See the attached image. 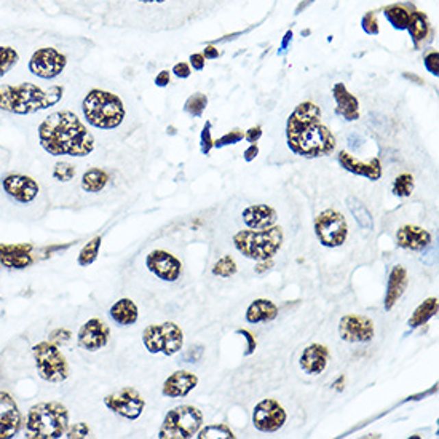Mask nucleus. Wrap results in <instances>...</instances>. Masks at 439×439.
Here are the masks:
<instances>
[{"instance_id":"nucleus-1","label":"nucleus","mask_w":439,"mask_h":439,"mask_svg":"<svg viewBox=\"0 0 439 439\" xmlns=\"http://www.w3.org/2000/svg\"><path fill=\"white\" fill-rule=\"evenodd\" d=\"M38 144L51 157H86L96 142L86 125L72 110H56L37 128Z\"/></svg>"},{"instance_id":"nucleus-2","label":"nucleus","mask_w":439,"mask_h":439,"mask_svg":"<svg viewBox=\"0 0 439 439\" xmlns=\"http://www.w3.org/2000/svg\"><path fill=\"white\" fill-rule=\"evenodd\" d=\"M288 147L305 158L326 157L336 151V136L321 123V109L312 101H303L289 115L286 123Z\"/></svg>"},{"instance_id":"nucleus-3","label":"nucleus","mask_w":439,"mask_h":439,"mask_svg":"<svg viewBox=\"0 0 439 439\" xmlns=\"http://www.w3.org/2000/svg\"><path fill=\"white\" fill-rule=\"evenodd\" d=\"M64 86L55 85L43 88L36 84L0 85V112L13 115H29L47 110L60 103Z\"/></svg>"},{"instance_id":"nucleus-4","label":"nucleus","mask_w":439,"mask_h":439,"mask_svg":"<svg viewBox=\"0 0 439 439\" xmlns=\"http://www.w3.org/2000/svg\"><path fill=\"white\" fill-rule=\"evenodd\" d=\"M81 110L90 127L104 129V131L118 128L127 115L120 96L101 88H93L86 93L81 103Z\"/></svg>"},{"instance_id":"nucleus-5","label":"nucleus","mask_w":439,"mask_h":439,"mask_svg":"<svg viewBox=\"0 0 439 439\" xmlns=\"http://www.w3.org/2000/svg\"><path fill=\"white\" fill-rule=\"evenodd\" d=\"M69 428V411L58 401L38 403L27 412L26 433L27 439H56L64 436Z\"/></svg>"},{"instance_id":"nucleus-6","label":"nucleus","mask_w":439,"mask_h":439,"mask_svg":"<svg viewBox=\"0 0 439 439\" xmlns=\"http://www.w3.org/2000/svg\"><path fill=\"white\" fill-rule=\"evenodd\" d=\"M284 241V231L279 225H272L268 229H248L236 231L231 238L235 249L244 258L253 260L272 259L281 249Z\"/></svg>"},{"instance_id":"nucleus-7","label":"nucleus","mask_w":439,"mask_h":439,"mask_svg":"<svg viewBox=\"0 0 439 439\" xmlns=\"http://www.w3.org/2000/svg\"><path fill=\"white\" fill-rule=\"evenodd\" d=\"M203 423V412L199 407L182 404L166 414L157 436L160 439H189L200 431Z\"/></svg>"},{"instance_id":"nucleus-8","label":"nucleus","mask_w":439,"mask_h":439,"mask_svg":"<svg viewBox=\"0 0 439 439\" xmlns=\"http://www.w3.org/2000/svg\"><path fill=\"white\" fill-rule=\"evenodd\" d=\"M38 377L50 384H62L69 377V364L53 342H40L32 349Z\"/></svg>"},{"instance_id":"nucleus-9","label":"nucleus","mask_w":439,"mask_h":439,"mask_svg":"<svg viewBox=\"0 0 439 439\" xmlns=\"http://www.w3.org/2000/svg\"><path fill=\"white\" fill-rule=\"evenodd\" d=\"M142 344L149 353L173 356L184 345V332L173 321L151 325L142 332Z\"/></svg>"},{"instance_id":"nucleus-10","label":"nucleus","mask_w":439,"mask_h":439,"mask_svg":"<svg viewBox=\"0 0 439 439\" xmlns=\"http://www.w3.org/2000/svg\"><path fill=\"white\" fill-rule=\"evenodd\" d=\"M315 235L325 248H340L349 238V224L340 211L327 208L315 218Z\"/></svg>"},{"instance_id":"nucleus-11","label":"nucleus","mask_w":439,"mask_h":439,"mask_svg":"<svg viewBox=\"0 0 439 439\" xmlns=\"http://www.w3.org/2000/svg\"><path fill=\"white\" fill-rule=\"evenodd\" d=\"M67 66V58L64 53L53 47L37 48L27 61V69L32 75L42 80L58 79Z\"/></svg>"},{"instance_id":"nucleus-12","label":"nucleus","mask_w":439,"mask_h":439,"mask_svg":"<svg viewBox=\"0 0 439 439\" xmlns=\"http://www.w3.org/2000/svg\"><path fill=\"white\" fill-rule=\"evenodd\" d=\"M104 404L110 412L127 418V421H136L142 416L146 401L141 393L133 387H125L117 393H110L104 397Z\"/></svg>"},{"instance_id":"nucleus-13","label":"nucleus","mask_w":439,"mask_h":439,"mask_svg":"<svg viewBox=\"0 0 439 439\" xmlns=\"http://www.w3.org/2000/svg\"><path fill=\"white\" fill-rule=\"evenodd\" d=\"M288 421V414L277 399L265 398L255 404L253 411V425L262 433H275L281 430Z\"/></svg>"},{"instance_id":"nucleus-14","label":"nucleus","mask_w":439,"mask_h":439,"mask_svg":"<svg viewBox=\"0 0 439 439\" xmlns=\"http://www.w3.org/2000/svg\"><path fill=\"white\" fill-rule=\"evenodd\" d=\"M339 336L349 344H369L375 337L374 321L368 316L344 315L339 321Z\"/></svg>"},{"instance_id":"nucleus-15","label":"nucleus","mask_w":439,"mask_h":439,"mask_svg":"<svg viewBox=\"0 0 439 439\" xmlns=\"http://www.w3.org/2000/svg\"><path fill=\"white\" fill-rule=\"evenodd\" d=\"M146 267L162 281L175 283L182 275V262L165 249H153L147 254Z\"/></svg>"},{"instance_id":"nucleus-16","label":"nucleus","mask_w":439,"mask_h":439,"mask_svg":"<svg viewBox=\"0 0 439 439\" xmlns=\"http://www.w3.org/2000/svg\"><path fill=\"white\" fill-rule=\"evenodd\" d=\"M2 189L10 200L19 205H29L36 201L38 192H40V187H38L36 179L26 175H18V173L3 177Z\"/></svg>"},{"instance_id":"nucleus-17","label":"nucleus","mask_w":439,"mask_h":439,"mask_svg":"<svg viewBox=\"0 0 439 439\" xmlns=\"http://www.w3.org/2000/svg\"><path fill=\"white\" fill-rule=\"evenodd\" d=\"M109 337V326L99 318H91L80 327L79 334H77V344L86 351H98L108 345Z\"/></svg>"},{"instance_id":"nucleus-18","label":"nucleus","mask_w":439,"mask_h":439,"mask_svg":"<svg viewBox=\"0 0 439 439\" xmlns=\"http://www.w3.org/2000/svg\"><path fill=\"white\" fill-rule=\"evenodd\" d=\"M21 428V412L12 394L0 392V439L14 438Z\"/></svg>"},{"instance_id":"nucleus-19","label":"nucleus","mask_w":439,"mask_h":439,"mask_svg":"<svg viewBox=\"0 0 439 439\" xmlns=\"http://www.w3.org/2000/svg\"><path fill=\"white\" fill-rule=\"evenodd\" d=\"M337 160H339V165L344 168L345 171H349L355 176L366 177V179L369 181H379L384 175L382 163H380L377 157L369 162H361L356 160L351 153L342 151L339 152V155H337Z\"/></svg>"},{"instance_id":"nucleus-20","label":"nucleus","mask_w":439,"mask_h":439,"mask_svg":"<svg viewBox=\"0 0 439 439\" xmlns=\"http://www.w3.org/2000/svg\"><path fill=\"white\" fill-rule=\"evenodd\" d=\"M199 385V377L190 371H176L165 380L162 394L166 398H186L194 392Z\"/></svg>"},{"instance_id":"nucleus-21","label":"nucleus","mask_w":439,"mask_h":439,"mask_svg":"<svg viewBox=\"0 0 439 439\" xmlns=\"http://www.w3.org/2000/svg\"><path fill=\"white\" fill-rule=\"evenodd\" d=\"M329 361V349L323 344H310L303 349L299 364L301 369L308 375H320L326 369Z\"/></svg>"},{"instance_id":"nucleus-22","label":"nucleus","mask_w":439,"mask_h":439,"mask_svg":"<svg viewBox=\"0 0 439 439\" xmlns=\"http://www.w3.org/2000/svg\"><path fill=\"white\" fill-rule=\"evenodd\" d=\"M241 219H243V224L248 227V229L260 230L277 225L278 213L275 211L273 206L259 203L244 208L243 213H241Z\"/></svg>"},{"instance_id":"nucleus-23","label":"nucleus","mask_w":439,"mask_h":439,"mask_svg":"<svg viewBox=\"0 0 439 439\" xmlns=\"http://www.w3.org/2000/svg\"><path fill=\"white\" fill-rule=\"evenodd\" d=\"M397 244L407 251H425L431 244V234L418 225H403L397 231Z\"/></svg>"},{"instance_id":"nucleus-24","label":"nucleus","mask_w":439,"mask_h":439,"mask_svg":"<svg viewBox=\"0 0 439 439\" xmlns=\"http://www.w3.org/2000/svg\"><path fill=\"white\" fill-rule=\"evenodd\" d=\"M407 270L404 265H394L392 272L388 275L387 291L384 297V307L387 312H392L393 307L397 305L399 299L403 297L404 291L407 288Z\"/></svg>"},{"instance_id":"nucleus-25","label":"nucleus","mask_w":439,"mask_h":439,"mask_svg":"<svg viewBox=\"0 0 439 439\" xmlns=\"http://www.w3.org/2000/svg\"><path fill=\"white\" fill-rule=\"evenodd\" d=\"M332 96L336 101V114L345 118L347 122H355L360 118V101L355 95L347 90L345 84H336L332 86Z\"/></svg>"},{"instance_id":"nucleus-26","label":"nucleus","mask_w":439,"mask_h":439,"mask_svg":"<svg viewBox=\"0 0 439 439\" xmlns=\"http://www.w3.org/2000/svg\"><path fill=\"white\" fill-rule=\"evenodd\" d=\"M32 244H0V264L7 268H26L34 262Z\"/></svg>"},{"instance_id":"nucleus-27","label":"nucleus","mask_w":439,"mask_h":439,"mask_svg":"<svg viewBox=\"0 0 439 439\" xmlns=\"http://www.w3.org/2000/svg\"><path fill=\"white\" fill-rule=\"evenodd\" d=\"M278 313V307L272 301H268V299H255V301L249 303L244 318L251 325H260V323L277 320Z\"/></svg>"},{"instance_id":"nucleus-28","label":"nucleus","mask_w":439,"mask_h":439,"mask_svg":"<svg viewBox=\"0 0 439 439\" xmlns=\"http://www.w3.org/2000/svg\"><path fill=\"white\" fill-rule=\"evenodd\" d=\"M109 313L110 316H112V320L120 326H131L139 318L138 305L128 297H123L115 302L114 305L110 307Z\"/></svg>"},{"instance_id":"nucleus-29","label":"nucleus","mask_w":439,"mask_h":439,"mask_svg":"<svg viewBox=\"0 0 439 439\" xmlns=\"http://www.w3.org/2000/svg\"><path fill=\"white\" fill-rule=\"evenodd\" d=\"M438 310H439V301L436 296L425 299V301H423L421 305L414 310L411 318H409V327H411V329H417V327L427 325L433 316L438 315Z\"/></svg>"},{"instance_id":"nucleus-30","label":"nucleus","mask_w":439,"mask_h":439,"mask_svg":"<svg viewBox=\"0 0 439 439\" xmlns=\"http://www.w3.org/2000/svg\"><path fill=\"white\" fill-rule=\"evenodd\" d=\"M109 179L110 177L108 171H104L103 168H90L81 176L80 186L88 194H99V192H103L108 187Z\"/></svg>"},{"instance_id":"nucleus-31","label":"nucleus","mask_w":439,"mask_h":439,"mask_svg":"<svg viewBox=\"0 0 439 439\" xmlns=\"http://www.w3.org/2000/svg\"><path fill=\"white\" fill-rule=\"evenodd\" d=\"M406 31H409V34H411L414 45L416 47L421 45V43L428 37V34H430V23H428L427 14L422 12H417V10L411 12Z\"/></svg>"},{"instance_id":"nucleus-32","label":"nucleus","mask_w":439,"mask_h":439,"mask_svg":"<svg viewBox=\"0 0 439 439\" xmlns=\"http://www.w3.org/2000/svg\"><path fill=\"white\" fill-rule=\"evenodd\" d=\"M345 205L351 213V216H353L356 224H358L361 229L368 230V231L374 229V218H373V214H371V211L368 210V206H366L363 201L356 199V197L350 195V197H347Z\"/></svg>"},{"instance_id":"nucleus-33","label":"nucleus","mask_w":439,"mask_h":439,"mask_svg":"<svg viewBox=\"0 0 439 439\" xmlns=\"http://www.w3.org/2000/svg\"><path fill=\"white\" fill-rule=\"evenodd\" d=\"M384 14L394 29H398V31H406L407 29L411 12H409L406 5H401V3L388 5V7L384 8Z\"/></svg>"},{"instance_id":"nucleus-34","label":"nucleus","mask_w":439,"mask_h":439,"mask_svg":"<svg viewBox=\"0 0 439 439\" xmlns=\"http://www.w3.org/2000/svg\"><path fill=\"white\" fill-rule=\"evenodd\" d=\"M19 62V51L12 45H0V79L10 74Z\"/></svg>"},{"instance_id":"nucleus-35","label":"nucleus","mask_w":439,"mask_h":439,"mask_svg":"<svg viewBox=\"0 0 439 439\" xmlns=\"http://www.w3.org/2000/svg\"><path fill=\"white\" fill-rule=\"evenodd\" d=\"M199 439H235L236 435L230 430V427L224 423H214V425L201 427L195 435Z\"/></svg>"},{"instance_id":"nucleus-36","label":"nucleus","mask_w":439,"mask_h":439,"mask_svg":"<svg viewBox=\"0 0 439 439\" xmlns=\"http://www.w3.org/2000/svg\"><path fill=\"white\" fill-rule=\"evenodd\" d=\"M101 244H103V238H101V236H95L93 240L88 241V243L81 248V251L79 253V258H77L80 267H88V265H91L96 259H98Z\"/></svg>"},{"instance_id":"nucleus-37","label":"nucleus","mask_w":439,"mask_h":439,"mask_svg":"<svg viewBox=\"0 0 439 439\" xmlns=\"http://www.w3.org/2000/svg\"><path fill=\"white\" fill-rule=\"evenodd\" d=\"M206 108H208V96L205 93H194L187 98L184 112L192 115V117H201Z\"/></svg>"},{"instance_id":"nucleus-38","label":"nucleus","mask_w":439,"mask_h":439,"mask_svg":"<svg viewBox=\"0 0 439 439\" xmlns=\"http://www.w3.org/2000/svg\"><path fill=\"white\" fill-rule=\"evenodd\" d=\"M414 177L409 173H403V175L397 176V179L393 181L392 192L393 195L399 197V199H406V197H411L414 192Z\"/></svg>"},{"instance_id":"nucleus-39","label":"nucleus","mask_w":439,"mask_h":439,"mask_svg":"<svg viewBox=\"0 0 439 439\" xmlns=\"http://www.w3.org/2000/svg\"><path fill=\"white\" fill-rule=\"evenodd\" d=\"M236 272H238V267L231 255H222L213 267V275L221 278H231Z\"/></svg>"},{"instance_id":"nucleus-40","label":"nucleus","mask_w":439,"mask_h":439,"mask_svg":"<svg viewBox=\"0 0 439 439\" xmlns=\"http://www.w3.org/2000/svg\"><path fill=\"white\" fill-rule=\"evenodd\" d=\"M75 166L69 162H58L51 171L53 179H56L58 182H71L75 177Z\"/></svg>"},{"instance_id":"nucleus-41","label":"nucleus","mask_w":439,"mask_h":439,"mask_svg":"<svg viewBox=\"0 0 439 439\" xmlns=\"http://www.w3.org/2000/svg\"><path fill=\"white\" fill-rule=\"evenodd\" d=\"M244 138V133L241 131V129H231L224 136H221L218 141H214V147L216 149H222L225 146H234V144H238L240 141H243Z\"/></svg>"},{"instance_id":"nucleus-42","label":"nucleus","mask_w":439,"mask_h":439,"mask_svg":"<svg viewBox=\"0 0 439 439\" xmlns=\"http://www.w3.org/2000/svg\"><path fill=\"white\" fill-rule=\"evenodd\" d=\"M66 438L69 439H81V438H90L91 436V430L88 427V423L85 422H77L74 425L67 428V431L64 433Z\"/></svg>"},{"instance_id":"nucleus-43","label":"nucleus","mask_w":439,"mask_h":439,"mask_svg":"<svg viewBox=\"0 0 439 439\" xmlns=\"http://www.w3.org/2000/svg\"><path fill=\"white\" fill-rule=\"evenodd\" d=\"M214 147V141L211 138V122H206L203 129L200 133V151L203 155H208L211 149Z\"/></svg>"},{"instance_id":"nucleus-44","label":"nucleus","mask_w":439,"mask_h":439,"mask_svg":"<svg viewBox=\"0 0 439 439\" xmlns=\"http://www.w3.org/2000/svg\"><path fill=\"white\" fill-rule=\"evenodd\" d=\"M361 27H363V31L368 34V36H377L379 21H377V16H375L374 12H369V13L364 14L363 19H361Z\"/></svg>"},{"instance_id":"nucleus-45","label":"nucleus","mask_w":439,"mask_h":439,"mask_svg":"<svg viewBox=\"0 0 439 439\" xmlns=\"http://www.w3.org/2000/svg\"><path fill=\"white\" fill-rule=\"evenodd\" d=\"M423 62H425L427 71L430 72L431 75H435V77L439 75V53L436 50H433V51L428 53V55H425V58H423Z\"/></svg>"},{"instance_id":"nucleus-46","label":"nucleus","mask_w":439,"mask_h":439,"mask_svg":"<svg viewBox=\"0 0 439 439\" xmlns=\"http://www.w3.org/2000/svg\"><path fill=\"white\" fill-rule=\"evenodd\" d=\"M235 332H236V334H238V336H243L244 339H246V344H248V349H246L244 355H246V356L254 355V353H255V349H258V344H255V337H254L253 334H251L249 331H246V329H236Z\"/></svg>"},{"instance_id":"nucleus-47","label":"nucleus","mask_w":439,"mask_h":439,"mask_svg":"<svg viewBox=\"0 0 439 439\" xmlns=\"http://www.w3.org/2000/svg\"><path fill=\"white\" fill-rule=\"evenodd\" d=\"M190 72L192 69L189 62H177V64L173 67V74H175L177 79H189Z\"/></svg>"},{"instance_id":"nucleus-48","label":"nucleus","mask_w":439,"mask_h":439,"mask_svg":"<svg viewBox=\"0 0 439 439\" xmlns=\"http://www.w3.org/2000/svg\"><path fill=\"white\" fill-rule=\"evenodd\" d=\"M260 138H262V128H260V127H253V128H249L248 131L244 133V139L249 144H255Z\"/></svg>"},{"instance_id":"nucleus-49","label":"nucleus","mask_w":439,"mask_h":439,"mask_svg":"<svg viewBox=\"0 0 439 439\" xmlns=\"http://www.w3.org/2000/svg\"><path fill=\"white\" fill-rule=\"evenodd\" d=\"M205 56L201 55V53H194V55H190V64H192V69L195 71H201L205 69Z\"/></svg>"},{"instance_id":"nucleus-50","label":"nucleus","mask_w":439,"mask_h":439,"mask_svg":"<svg viewBox=\"0 0 439 439\" xmlns=\"http://www.w3.org/2000/svg\"><path fill=\"white\" fill-rule=\"evenodd\" d=\"M170 72L168 71H162L158 72V75L155 77V85L158 88H165V86L170 85Z\"/></svg>"},{"instance_id":"nucleus-51","label":"nucleus","mask_w":439,"mask_h":439,"mask_svg":"<svg viewBox=\"0 0 439 439\" xmlns=\"http://www.w3.org/2000/svg\"><path fill=\"white\" fill-rule=\"evenodd\" d=\"M273 267V260L272 259H265V260H258V265H255L254 272L258 275H262L265 272H268L270 268Z\"/></svg>"},{"instance_id":"nucleus-52","label":"nucleus","mask_w":439,"mask_h":439,"mask_svg":"<svg viewBox=\"0 0 439 439\" xmlns=\"http://www.w3.org/2000/svg\"><path fill=\"white\" fill-rule=\"evenodd\" d=\"M259 155V147H258V144H251V146L246 149L244 153H243V158H244V162H253L255 160V157Z\"/></svg>"},{"instance_id":"nucleus-53","label":"nucleus","mask_w":439,"mask_h":439,"mask_svg":"<svg viewBox=\"0 0 439 439\" xmlns=\"http://www.w3.org/2000/svg\"><path fill=\"white\" fill-rule=\"evenodd\" d=\"M201 55L205 56V60H216V58H219V51L214 45H208L205 48V51L201 53Z\"/></svg>"},{"instance_id":"nucleus-54","label":"nucleus","mask_w":439,"mask_h":439,"mask_svg":"<svg viewBox=\"0 0 439 439\" xmlns=\"http://www.w3.org/2000/svg\"><path fill=\"white\" fill-rule=\"evenodd\" d=\"M291 40H292V31H288L286 34H284L281 47H279V51H286L288 47H289V43H291Z\"/></svg>"},{"instance_id":"nucleus-55","label":"nucleus","mask_w":439,"mask_h":439,"mask_svg":"<svg viewBox=\"0 0 439 439\" xmlns=\"http://www.w3.org/2000/svg\"><path fill=\"white\" fill-rule=\"evenodd\" d=\"M313 2H315V0H302V2L297 5V8H296V14L302 13V12H303V10H305V8H308V7H310V5H312Z\"/></svg>"},{"instance_id":"nucleus-56","label":"nucleus","mask_w":439,"mask_h":439,"mask_svg":"<svg viewBox=\"0 0 439 439\" xmlns=\"http://www.w3.org/2000/svg\"><path fill=\"white\" fill-rule=\"evenodd\" d=\"M404 77H406L407 80H412V81H416L417 85H423V80L422 79H418V77L416 74H411V72H404L403 74Z\"/></svg>"},{"instance_id":"nucleus-57","label":"nucleus","mask_w":439,"mask_h":439,"mask_svg":"<svg viewBox=\"0 0 439 439\" xmlns=\"http://www.w3.org/2000/svg\"><path fill=\"white\" fill-rule=\"evenodd\" d=\"M344 380H345V377H339L337 379V382L332 385V387H334L337 392H342V384H344Z\"/></svg>"},{"instance_id":"nucleus-58","label":"nucleus","mask_w":439,"mask_h":439,"mask_svg":"<svg viewBox=\"0 0 439 439\" xmlns=\"http://www.w3.org/2000/svg\"><path fill=\"white\" fill-rule=\"evenodd\" d=\"M138 2H142V3H162V2H166V0H138Z\"/></svg>"}]
</instances>
